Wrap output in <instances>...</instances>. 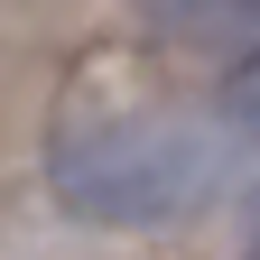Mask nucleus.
<instances>
[{"mask_svg":"<svg viewBox=\"0 0 260 260\" xmlns=\"http://www.w3.org/2000/svg\"><path fill=\"white\" fill-rule=\"evenodd\" d=\"M251 260H260V242H251Z\"/></svg>","mask_w":260,"mask_h":260,"instance_id":"7ed1b4c3","label":"nucleus"},{"mask_svg":"<svg viewBox=\"0 0 260 260\" xmlns=\"http://www.w3.org/2000/svg\"><path fill=\"white\" fill-rule=\"evenodd\" d=\"M223 112H233V121L251 130V140H260V47L233 65V84H223Z\"/></svg>","mask_w":260,"mask_h":260,"instance_id":"f03ea898","label":"nucleus"},{"mask_svg":"<svg viewBox=\"0 0 260 260\" xmlns=\"http://www.w3.org/2000/svg\"><path fill=\"white\" fill-rule=\"evenodd\" d=\"M56 186L75 214L158 223V214H186L205 195V149L168 121H103V130H75L56 149Z\"/></svg>","mask_w":260,"mask_h":260,"instance_id":"f257e3e1","label":"nucleus"}]
</instances>
